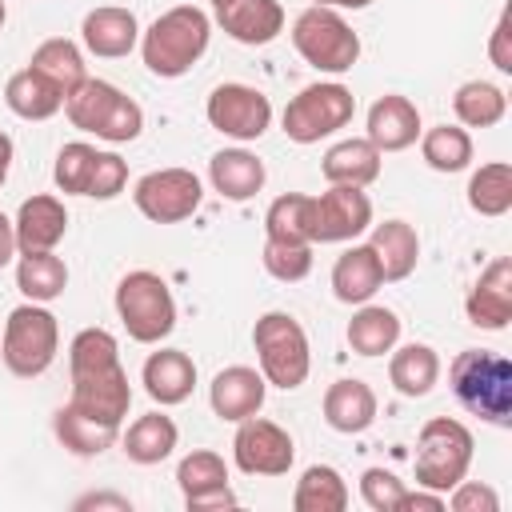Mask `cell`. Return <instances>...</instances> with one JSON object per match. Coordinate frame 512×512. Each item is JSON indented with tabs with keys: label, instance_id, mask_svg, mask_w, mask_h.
Listing matches in <instances>:
<instances>
[{
	"label": "cell",
	"instance_id": "6da1fadb",
	"mask_svg": "<svg viewBox=\"0 0 512 512\" xmlns=\"http://www.w3.org/2000/svg\"><path fill=\"white\" fill-rule=\"evenodd\" d=\"M208 40H212L208 12L196 4H176V8L160 12L148 24V32H140V56L152 76L176 80L208 52Z\"/></svg>",
	"mask_w": 512,
	"mask_h": 512
},
{
	"label": "cell",
	"instance_id": "7a4b0ae2",
	"mask_svg": "<svg viewBox=\"0 0 512 512\" xmlns=\"http://www.w3.org/2000/svg\"><path fill=\"white\" fill-rule=\"evenodd\" d=\"M448 384L460 408L508 428L512 424V360L492 348H464L448 364Z\"/></svg>",
	"mask_w": 512,
	"mask_h": 512
},
{
	"label": "cell",
	"instance_id": "3957f363",
	"mask_svg": "<svg viewBox=\"0 0 512 512\" xmlns=\"http://www.w3.org/2000/svg\"><path fill=\"white\" fill-rule=\"evenodd\" d=\"M252 348H256V364L260 376L272 388H300L312 372V348H308V332L300 328V320L292 312H264L252 328Z\"/></svg>",
	"mask_w": 512,
	"mask_h": 512
},
{
	"label": "cell",
	"instance_id": "277c9868",
	"mask_svg": "<svg viewBox=\"0 0 512 512\" xmlns=\"http://www.w3.org/2000/svg\"><path fill=\"white\" fill-rule=\"evenodd\" d=\"M56 352H60V324L44 304L28 300L8 312L4 332H0V360L8 364L12 376H20V380L44 376L52 368Z\"/></svg>",
	"mask_w": 512,
	"mask_h": 512
},
{
	"label": "cell",
	"instance_id": "5b68a950",
	"mask_svg": "<svg viewBox=\"0 0 512 512\" xmlns=\"http://www.w3.org/2000/svg\"><path fill=\"white\" fill-rule=\"evenodd\" d=\"M472 432L452 416L424 420L416 436V484L432 492L456 488L472 468Z\"/></svg>",
	"mask_w": 512,
	"mask_h": 512
},
{
	"label": "cell",
	"instance_id": "8992f818",
	"mask_svg": "<svg viewBox=\"0 0 512 512\" xmlns=\"http://www.w3.org/2000/svg\"><path fill=\"white\" fill-rule=\"evenodd\" d=\"M116 316L136 344H160L176 328V300L164 276L136 268L116 284Z\"/></svg>",
	"mask_w": 512,
	"mask_h": 512
},
{
	"label": "cell",
	"instance_id": "52a82bcc",
	"mask_svg": "<svg viewBox=\"0 0 512 512\" xmlns=\"http://www.w3.org/2000/svg\"><path fill=\"white\" fill-rule=\"evenodd\" d=\"M352 116H356V96L336 80H320V84L300 88L288 100V108L280 116V128L292 144H316V140L348 128Z\"/></svg>",
	"mask_w": 512,
	"mask_h": 512
},
{
	"label": "cell",
	"instance_id": "ba28073f",
	"mask_svg": "<svg viewBox=\"0 0 512 512\" xmlns=\"http://www.w3.org/2000/svg\"><path fill=\"white\" fill-rule=\"evenodd\" d=\"M292 44L316 72H332V76L348 72L360 60V36L352 32V24L336 8H320V4L296 16Z\"/></svg>",
	"mask_w": 512,
	"mask_h": 512
},
{
	"label": "cell",
	"instance_id": "9c48e42d",
	"mask_svg": "<svg viewBox=\"0 0 512 512\" xmlns=\"http://www.w3.org/2000/svg\"><path fill=\"white\" fill-rule=\"evenodd\" d=\"M372 228V200L364 188L328 184V192L308 196V240L312 244H344Z\"/></svg>",
	"mask_w": 512,
	"mask_h": 512
},
{
	"label": "cell",
	"instance_id": "30bf717a",
	"mask_svg": "<svg viewBox=\"0 0 512 512\" xmlns=\"http://www.w3.org/2000/svg\"><path fill=\"white\" fill-rule=\"evenodd\" d=\"M200 176L192 168H156L136 180L132 204L152 224H180L200 208Z\"/></svg>",
	"mask_w": 512,
	"mask_h": 512
},
{
	"label": "cell",
	"instance_id": "8fae6325",
	"mask_svg": "<svg viewBox=\"0 0 512 512\" xmlns=\"http://www.w3.org/2000/svg\"><path fill=\"white\" fill-rule=\"evenodd\" d=\"M204 116H208V124L220 136H232V140L248 144V140H260L268 132V124H272V100L260 88H252V84L228 80V84H216L212 88V96L204 104Z\"/></svg>",
	"mask_w": 512,
	"mask_h": 512
},
{
	"label": "cell",
	"instance_id": "7c38bea8",
	"mask_svg": "<svg viewBox=\"0 0 512 512\" xmlns=\"http://www.w3.org/2000/svg\"><path fill=\"white\" fill-rule=\"evenodd\" d=\"M232 460L248 476H284L296 460V444L276 420L248 416L232 436Z\"/></svg>",
	"mask_w": 512,
	"mask_h": 512
},
{
	"label": "cell",
	"instance_id": "4fadbf2b",
	"mask_svg": "<svg viewBox=\"0 0 512 512\" xmlns=\"http://www.w3.org/2000/svg\"><path fill=\"white\" fill-rule=\"evenodd\" d=\"M176 484L184 492L188 512H212V508H236V492L228 488V464L212 448H196L176 464Z\"/></svg>",
	"mask_w": 512,
	"mask_h": 512
},
{
	"label": "cell",
	"instance_id": "5bb4252c",
	"mask_svg": "<svg viewBox=\"0 0 512 512\" xmlns=\"http://www.w3.org/2000/svg\"><path fill=\"white\" fill-rule=\"evenodd\" d=\"M72 408L104 420V424H124L128 408H132V384H128V372L120 364L112 368H100V372H76L72 376V396H68Z\"/></svg>",
	"mask_w": 512,
	"mask_h": 512
},
{
	"label": "cell",
	"instance_id": "9a60e30c",
	"mask_svg": "<svg viewBox=\"0 0 512 512\" xmlns=\"http://www.w3.org/2000/svg\"><path fill=\"white\" fill-rule=\"evenodd\" d=\"M264 396H268V380L260 376V368H248V364L220 368L208 384V404L228 424H240V420L256 416L264 408Z\"/></svg>",
	"mask_w": 512,
	"mask_h": 512
},
{
	"label": "cell",
	"instance_id": "2e32d148",
	"mask_svg": "<svg viewBox=\"0 0 512 512\" xmlns=\"http://www.w3.org/2000/svg\"><path fill=\"white\" fill-rule=\"evenodd\" d=\"M364 140L376 148V152H404L420 140V108L400 96V92H388L380 96L372 108H368V124H364Z\"/></svg>",
	"mask_w": 512,
	"mask_h": 512
},
{
	"label": "cell",
	"instance_id": "e0dca14e",
	"mask_svg": "<svg viewBox=\"0 0 512 512\" xmlns=\"http://www.w3.org/2000/svg\"><path fill=\"white\" fill-rule=\"evenodd\" d=\"M464 312L476 328H488V332H504L508 320H512V260L508 256H496L480 280L472 284L468 300H464Z\"/></svg>",
	"mask_w": 512,
	"mask_h": 512
},
{
	"label": "cell",
	"instance_id": "ac0fdd59",
	"mask_svg": "<svg viewBox=\"0 0 512 512\" xmlns=\"http://www.w3.org/2000/svg\"><path fill=\"white\" fill-rule=\"evenodd\" d=\"M16 252H52L64 232H68V208L60 196H28L20 208H16Z\"/></svg>",
	"mask_w": 512,
	"mask_h": 512
},
{
	"label": "cell",
	"instance_id": "d6986e66",
	"mask_svg": "<svg viewBox=\"0 0 512 512\" xmlns=\"http://www.w3.org/2000/svg\"><path fill=\"white\" fill-rule=\"evenodd\" d=\"M80 40L92 56H104V60H120L128 56L136 44H140V20L132 8H120V4H104V8H92L80 24Z\"/></svg>",
	"mask_w": 512,
	"mask_h": 512
},
{
	"label": "cell",
	"instance_id": "ffe728a7",
	"mask_svg": "<svg viewBox=\"0 0 512 512\" xmlns=\"http://www.w3.org/2000/svg\"><path fill=\"white\" fill-rule=\"evenodd\" d=\"M140 384L144 392L160 404V408H172V404H184L196 388V364L188 352L180 348H160L144 360L140 368Z\"/></svg>",
	"mask_w": 512,
	"mask_h": 512
},
{
	"label": "cell",
	"instance_id": "44dd1931",
	"mask_svg": "<svg viewBox=\"0 0 512 512\" xmlns=\"http://www.w3.org/2000/svg\"><path fill=\"white\" fill-rule=\"evenodd\" d=\"M216 24L236 44H272L284 32V8L280 0H232L216 8Z\"/></svg>",
	"mask_w": 512,
	"mask_h": 512
},
{
	"label": "cell",
	"instance_id": "7402d4cb",
	"mask_svg": "<svg viewBox=\"0 0 512 512\" xmlns=\"http://www.w3.org/2000/svg\"><path fill=\"white\" fill-rule=\"evenodd\" d=\"M208 180H212V188L224 200L244 204V200H252L264 188L268 172H264V160L256 152H248V148H220L208 160Z\"/></svg>",
	"mask_w": 512,
	"mask_h": 512
},
{
	"label": "cell",
	"instance_id": "603a6c76",
	"mask_svg": "<svg viewBox=\"0 0 512 512\" xmlns=\"http://www.w3.org/2000/svg\"><path fill=\"white\" fill-rule=\"evenodd\" d=\"M320 408H324V420H328L332 432L356 436V432H368L372 420H376V392H372L364 380L348 376V380L328 384Z\"/></svg>",
	"mask_w": 512,
	"mask_h": 512
},
{
	"label": "cell",
	"instance_id": "cb8c5ba5",
	"mask_svg": "<svg viewBox=\"0 0 512 512\" xmlns=\"http://www.w3.org/2000/svg\"><path fill=\"white\" fill-rule=\"evenodd\" d=\"M384 288V272L368 244H352L332 264V296L340 304H368Z\"/></svg>",
	"mask_w": 512,
	"mask_h": 512
},
{
	"label": "cell",
	"instance_id": "d4e9b609",
	"mask_svg": "<svg viewBox=\"0 0 512 512\" xmlns=\"http://www.w3.org/2000/svg\"><path fill=\"white\" fill-rule=\"evenodd\" d=\"M368 248L376 252V264L384 272V280H404L416 272V260H420V236L408 220H384V224H372V236H368Z\"/></svg>",
	"mask_w": 512,
	"mask_h": 512
},
{
	"label": "cell",
	"instance_id": "484cf974",
	"mask_svg": "<svg viewBox=\"0 0 512 512\" xmlns=\"http://www.w3.org/2000/svg\"><path fill=\"white\" fill-rule=\"evenodd\" d=\"M380 160L384 152H376L368 140H340L324 152L320 160V172L328 184H352V188H368L376 176H380Z\"/></svg>",
	"mask_w": 512,
	"mask_h": 512
},
{
	"label": "cell",
	"instance_id": "4316f807",
	"mask_svg": "<svg viewBox=\"0 0 512 512\" xmlns=\"http://www.w3.org/2000/svg\"><path fill=\"white\" fill-rule=\"evenodd\" d=\"M388 380L408 400L428 396L436 388V380H440V356H436V348H428V344L392 348V356H388Z\"/></svg>",
	"mask_w": 512,
	"mask_h": 512
},
{
	"label": "cell",
	"instance_id": "83f0119b",
	"mask_svg": "<svg viewBox=\"0 0 512 512\" xmlns=\"http://www.w3.org/2000/svg\"><path fill=\"white\" fill-rule=\"evenodd\" d=\"M52 432H56V440H60L72 456H100V452H108V448L116 444V436H120L116 424H104V420H96V416H88V412H80V408H72V404L56 408Z\"/></svg>",
	"mask_w": 512,
	"mask_h": 512
},
{
	"label": "cell",
	"instance_id": "f1b7e54d",
	"mask_svg": "<svg viewBox=\"0 0 512 512\" xmlns=\"http://www.w3.org/2000/svg\"><path fill=\"white\" fill-rule=\"evenodd\" d=\"M28 68H36V72H40V76L60 92V96H72V92L88 80V64H84L80 44H72V40H64V36L44 40V44L32 52Z\"/></svg>",
	"mask_w": 512,
	"mask_h": 512
},
{
	"label": "cell",
	"instance_id": "f546056e",
	"mask_svg": "<svg viewBox=\"0 0 512 512\" xmlns=\"http://www.w3.org/2000/svg\"><path fill=\"white\" fill-rule=\"evenodd\" d=\"M176 440H180V428H176V420L172 416H164V412H144V416H136L132 424H128V432H124V456L132 460V464H160V460H168L172 456V448H176Z\"/></svg>",
	"mask_w": 512,
	"mask_h": 512
},
{
	"label": "cell",
	"instance_id": "4dcf8cb0",
	"mask_svg": "<svg viewBox=\"0 0 512 512\" xmlns=\"http://www.w3.org/2000/svg\"><path fill=\"white\" fill-rule=\"evenodd\" d=\"M348 344L360 356H384L400 344V316L384 304H356L348 320Z\"/></svg>",
	"mask_w": 512,
	"mask_h": 512
},
{
	"label": "cell",
	"instance_id": "1f68e13d",
	"mask_svg": "<svg viewBox=\"0 0 512 512\" xmlns=\"http://www.w3.org/2000/svg\"><path fill=\"white\" fill-rule=\"evenodd\" d=\"M4 104L20 116V120H48L64 108V96L36 72V68H20L8 76L4 84Z\"/></svg>",
	"mask_w": 512,
	"mask_h": 512
},
{
	"label": "cell",
	"instance_id": "d6a6232c",
	"mask_svg": "<svg viewBox=\"0 0 512 512\" xmlns=\"http://www.w3.org/2000/svg\"><path fill=\"white\" fill-rule=\"evenodd\" d=\"M16 288L36 304H52L68 288V264L56 252H20Z\"/></svg>",
	"mask_w": 512,
	"mask_h": 512
},
{
	"label": "cell",
	"instance_id": "836d02e7",
	"mask_svg": "<svg viewBox=\"0 0 512 512\" xmlns=\"http://www.w3.org/2000/svg\"><path fill=\"white\" fill-rule=\"evenodd\" d=\"M348 500H352L348 484L332 464L304 468V476L296 480V492H292V508L296 512H344Z\"/></svg>",
	"mask_w": 512,
	"mask_h": 512
},
{
	"label": "cell",
	"instance_id": "e575fe53",
	"mask_svg": "<svg viewBox=\"0 0 512 512\" xmlns=\"http://www.w3.org/2000/svg\"><path fill=\"white\" fill-rule=\"evenodd\" d=\"M452 112L464 128H492L508 112V96L492 80H464L452 96Z\"/></svg>",
	"mask_w": 512,
	"mask_h": 512
},
{
	"label": "cell",
	"instance_id": "d590c367",
	"mask_svg": "<svg viewBox=\"0 0 512 512\" xmlns=\"http://www.w3.org/2000/svg\"><path fill=\"white\" fill-rule=\"evenodd\" d=\"M120 96H124V92H120L116 84L88 76L72 96H64V112H68L72 128L100 136V128H104V120L112 116V108H116V100H120Z\"/></svg>",
	"mask_w": 512,
	"mask_h": 512
},
{
	"label": "cell",
	"instance_id": "8d00e7d4",
	"mask_svg": "<svg viewBox=\"0 0 512 512\" xmlns=\"http://www.w3.org/2000/svg\"><path fill=\"white\" fill-rule=\"evenodd\" d=\"M468 208L496 220L512 208V164L508 160H488L472 172L468 180Z\"/></svg>",
	"mask_w": 512,
	"mask_h": 512
},
{
	"label": "cell",
	"instance_id": "74e56055",
	"mask_svg": "<svg viewBox=\"0 0 512 512\" xmlns=\"http://www.w3.org/2000/svg\"><path fill=\"white\" fill-rule=\"evenodd\" d=\"M420 156L432 172H464L472 164V136L460 124H436L420 132Z\"/></svg>",
	"mask_w": 512,
	"mask_h": 512
},
{
	"label": "cell",
	"instance_id": "f35d334b",
	"mask_svg": "<svg viewBox=\"0 0 512 512\" xmlns=\"http://www.w3.org/2000/svg\"><path fill=\"white\" fill-rule=\"evenodd\" d=\"M264 236L268 240H292V244H312L308 240V196L304 192H284L268 204L264 212Z\"/></svg>",
	"mask_w": 512,
	"mask_h": 512
},
{
	"label": "cell",
	"instance_id": "ab89813d",
	"mask_svg": "<svg viewBox=\"0 0 512 512\" xmlns=\"http://www.w3.org/2000/svg\"><path fill=\"white\" fill-rule=\"evenodd\" d=\"M120 364V344L108 328H80L68 344V372H100Z\"/></svg>",
	"mask_w": 512,
	"mask_h": 512
},
{
	"label": "cell",
	"instance_id": "60d3db41",
	"mask_svg": "<svg viewBox=\"0 0 512 512\" xmlns=\"http://www.w3.org/2000/svg\"><path fill=\"white\" fill-rule=\"evenodd\" d=\"M92 168H96V148L84 144V140H72L56 152V168H52V180L64 196H84L88 192V180H92Z\"/></svg>",
	"mask_w": 512,
	"mask_h": 512
},
{
	"label": "cell",
	"instance_id": "b9f144b4",
	"mask_svg": "<svg viewBox=\"0 0 512 512\" xmlns=\"http://www.w3.org/2000/svg\"><path fill=\"white\" fill-rule=\"evenodd\" d=\"M264 268L280 284H296L312 272V244H292V240H264Z\"/></svg>",
	"mask_w": 512,
	"mask_h": 512
},
{
	"label": "cell",
	"instance_id": "7bdbcfd3",
	"mask_svg": "<svg viewBox=\"0 0 512 512\" xmlns=\"http://www.w3.org/2000/svg\"><path fill=\"white\" fill-rule=\"evenodd\" d=\"M404 492V480L388 468H364L360 476V500L372 508V512H396V500Z\"/></svg>",
	"mask_w": 512,
	"mask_h": 512
},
{
	"label": "cell",
	"instance_id": "ee69618b",
	"mask_svg": "<svg viewBox=\"0 0 512 512\" xmlns=\"http://www.w3.org/2000/svg\"><path fill=\"white\" fill-rule=\"evenodd\" d=\"M128 184V164L116 156V152H96V168H92V180H88V192L92 200H112L120 196Z\"/></svg>",
	"mask_w": 512,
	"mask_h": 512
},
{
	"label": "cell",
	"instance_id": "f6af8a7d",
	"mask_svg": "<svg viewBox=\"0 0 512 512\" xmlns=\"http://www.w3.org/2000/svg\"><path fill=\"white\" fill-rule=\"evenodd\" d=\"M140 128H144V108H140L132 96H120L116 108H112V116H108L104 128H100V140H108V144H128V140L140 136Z\"/></svg>",
	"mask_w": 512,
	"mask_h": 512
},
{
	"label": "cell",
	"instance_id": "bcb514c9",
	"mask_svg": "<svg viewBox=\"0 0 512 512\" xmlns=\"http://www.w3.org/2000/svg\"><path fill=\"white\" fill-rule=\"evenodd\" d=\"M444 508H452V512H500V496H496V488L464 476L456 488L444 492Z\"/></svg>",
	"mask_w": 512,
	"mask_h": 512
},
{
	"label": "cell",
	"instance_id": "7dc6e473",
	"mask_svg": "<svg viewBox=\"0 0 512 512\" xmlns=\"http://www.w3.org/2000/svg\"><path fill=\"white\" fill-rule=\"evenodd\" d=\"M488 60H492L500 72H512V8H504L500 20H496V28H492Z\"/></svg>",
	"mask_w": 512,
	"mask_h": 512
},
{
	"label": "cell",
	"instance_id": "c3c4849f",
	"mask_svg": "<svg viewBox=\"0 0 512 512\" xmlns=\"http://www.w3.org/2000/svg\"><path fill=\"white\" fill-rule=\"evenodd\" d=\"M396 512H444V492H432V488H420L416 484V492H400V500H396Z\"/></svg>",
	"mask_w": 512,
	"mask_h": 512
},
{
	"label": "cell",
	"instance_id": "681fc988",
	"mask_svg": "<svg viewBox=\"0 0 512 512\" xmlns=\"http://www.w3.org/2000/svg\"><path fill=\"white\" fill-rule=\"evenodd\" d=\"M84 508H116V512H128L132 500L128 496H112V492H92V496H80L76 500V512H84Z\"/></svg>",
	"mask_w": 512,
	"mask_h": 512
},
{
	"label": "cell",
	"instance_id": "f907efd6",
	"mask_svg": "<svg viewBox=\"0 0 512 512\" xmlns=\"http://www.w3.org/2000/svg\"><path fill=\"white\" fill-rule=\"evenodd\" d=\"M12 256H16V228H12V220L0 212V268H8Z\"/></svg>",
	"mask_w": 512,
	"mask_h": 512
},
{
	"label": "cell",
	"instance_id": "816d5d0a",
	"mask_svg": "<svg viewBox=\"0 0 512 512\" xmlns=\"http://www.w3.org/2000/svg\"><path fill=\"white\" fill-rule=\"evenodd\" d=\"M12 136L8 132H0V188H4V180H8V168H12Z\"/></svg>",
	"mask_w": 512,
	"mask_h": 512
},
{
	"label": "cell",
	"instance_id": "f5cc1de1",
	"mask_svg": "<svg viewBox=\"0 0 512 512\" xmlns=\"http://www.w3.org/2000/svg\"><path fill=\"white\" fill-rule=\"evenodd\" d=\"M312 4H320V8H368L372 0H312Z\"/></svg>",
	"mask_w": 512,
	"mask_h": 512
},
{
	"label": "cell",
	"instance_id": "db71d44e",
	"mask_svg": "<svg viewBox=\"0 0 512 512\" xmlns=\"http://www.w3.org/2000/svg\"><path fill=\"white\" fill-rule=\"evenodd\" d=\"M4 16H8V8H4V0H0V28H4Z\"/></svg>",
	"mask_w": 512,
	"mask_h": 512
},
{
	"label": "cell",
	"instance_id": "11a10c76",
	"mask_svg": "<svg viewBox=\"0 0 512 512\" xmlns=\"http://www.w3.org/2000/svg\"><path fill=\"white\" fill-rule=\"evenodd\" d=\"M224 4H232V0H212V8H224Z\"/></svg>",
	"mask_w": 512,
	"mask_h": 512
}]
</instances>
